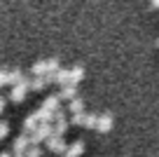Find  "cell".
I'll return each instance as SVG.
<instances>
[{"instance_id":"6da1fadb","label":"cell","mask_w":159,"mask_h":157,"mask_svg":"<svg viewBox=\"0 0 159 157\" xmlns=\"http://www.w3.org/2000/svg\"><path fill=\"white\" fill-rule=\"evenodd\" d=\"M52 134H54V127H52V124H45V122H42V124H40V127L28 136V138H30V145H40V143L47 141Z\"/></svg>"},{"instance_id":"7a4b0ae2","label":"cell","mask_w":159,"mask_h":157,"mask_svg":"<svg viewBox=\"0 0 159 157\" xmlns=\"http://www.w3.org/2000/svg\"><path fill=\"white\" fill-rule=\"evenodd\" d=\"M45 143H47V150L56 152V155H66V150H68V143L63 141V136H54V134H52Z\"/></svg>"},{"instance_id":"3957f363","label":"cell","mask_w":159,"mask_h":157,"mask_svg":"<svg viewBox=\"0 0 159 157\" xmlns=\"http://www.w3.org/2000/svg\"><path fill=\"white\" fill-rule=\"evenodd\" d=\"M30 92V84H28V80L26 82H21V84H16V87H12V92H10V101H14V103H21L26 98V94Z\"/></svg>"},{"instance_id":"277c9868","label":"cell","mask_w":159,"mask_h":157,"mask_svg":"<svg viewBox=\"0 0 159 157\" xmlns=\"http://www.w3.org/2000/svg\"><path fill=\"white\" fill-rule=\"evenodd\" d=\"M52 82H54V75H42V78H30L28 80L33 92H42V89H45L47 84H52Z\"/></svg>"},{"instance_id":"5b68a950","label":"cell","mask_w":159,"mask_h":157,"mask_svg":"<svg viewBox=\"0 0 159 157\" xmlns=\"http://www.w3.org/2000/svg\"><path fill=\"white\" fill-rule=\"evenodd\" d=\"M112 122H115V120H112V115H110V113H101L98 115V122H96V129H98L101 134H108L110 129H112Z\"/></svg>"},{"instance_id":"8992f818","label":"cell","mask_w":159,"mask_h":157,"mask_svg":"<svg viewBox=\"0 0 159 157\" xmlns=\"http://www.w3.org/2000/svg\"><path fill=\"white\" fill-rule=\"evenodd\" d=\"M40 108H45V110H49V113H59L61 110V101H59V96H56V94H52V96H47L45 101H42V106H40Z\"/></svg>"},{"instance_id":"52a82bcc","label":"cell","mask_w":159,"mask_h":157,"mask_svg":"<svg viewBox=\"0 0 159 157\" xmlns=\"http://www.w3.org/2000/svg\"><path fill=\"white\" fill-rule=\"evenodd\" d=\"M59 96V101H73V98H77V87L75 84H66V87H61V92L56 94Z\"/></svg>"},{"instance_id":"ba28073f","label":"cell","mask_w":159,"mask_h":157,"mask_svg":"<svg viewBox=\"0 0 159 157\" xmlns=\"http://www.w3.org/2000/svg\"><path fill=\"white\" fill-rule=\"evenodd\" d=\"M82 152H84V141H73L68 145V150H66L63 157H80Z\"/></svg>"},{"instance_id":"9c48e42d","label":"cell","mask_w":159,"mask_h":157,"mask_svg":"<svg viewBox=\"0 0 159 157\" xmlns=\"http://www.w3.org/2000/svg\"><path fill=\"white\" fill-rule=\"evenodd\" d=\"M28 78H24V73H21L19 68H12L10 70V78H7V84H12V87H16V84H21V82H26Z\"/></svg>"},{"instance_id":"30bf717a","label":"cell","mask_w":159,"mask_h":157,"mask_svg":"<svg viewBox=\"0 0 159 157\" xmlns=\"http://www.w3.org/2000/svg\"><path fill=\"white\" fill-rule=\"evenodd\" d=\"M38 127H40V117H38L35 113H30L28 117L24 120V131H30V134H33Z\"/></svg>"},{"instance_id":"8fae6325","label":"cell","mask_w":159,"mask_h":157,"mask_svg":"<svg viewBox=\"0 0 159 157\" xmlns=\"http://www.w3.org/2000/svg\"><path fill=\"white\" fill-rule=\"evenodd\" d=\"M54 82H59L61 87L70 84V68H59V73L54 75Z\"/></svg>"},{"instance_id":"7c38bea8","label":"cell","mask_w":159,"mask_h":157,"mask_svg":"<svg viewBox=\"0 0 159 157\" xmlns=\"http://www.w3.org/2000/svg\"><path fill=\"white\" fill-rule=\"evenodd\" d=\"M82 78H84V68L82 66H73L70 68V84L77 87V82H82Z\"/></svg>"},{"instance_id":"4fadbf2b","label":"cell","mask_w":159,"mask_h":157,"mask_svg":"<svg viewBox=\"0 0 159 157\" xmlns=\"http://www.w3.org/2000/svg\"><path fill=\"white\" fill-rule=\"evenodd\" d=\"M68 113H73V115H80V113H84V101L82 98H73V101L68 103Z\"/></svg>"},{"instance_id":"5bb4252c","label":"cell","mask_w":159,"mask_h":157,"mask_svg":"<svg viewBox=\"0 0 159 157\" xmlns=\"http://www.w3.org/2000/svg\"><path fill=\"white\" fill-rule=\"evenodd\" d=\"M96 122H98V115L96 113H84V122H82L84 129H96Z\"/></svg>"},{"instance_id":"9a60e30c","label":"cell","mask_w":159,"mask_h":157,"mask_svg":"<svg viewBox=\"0 0 159 157\" xmlns=\"http://www.w3.org/2000/svg\"><path fill=\"white\" fill-rule=\"evenodd\" d=\"M26 157H42V148L40 145H30L28 150H26Z\"/></svg>"},{"instance_id":"2e32d148","label":"cell","mask_w":159,"mask_h":157,"mask_svg":"<svg viewBox=\"0 0 159 157\" xmlns=\"http://www.w3.org/2000/svg\"><path fill=\"white\" fill-rule=\"evenodd\" d=\"M7 134H10V124H7L5 120H0V141H2Z\"/></svg>"},{"instance_id":"e0dca14e","label":"cell","mask_w":159,"mask_h":157,"mask_svg":"<svg viewBox=\"0 0 159 157\" xmlns=\"http://www.w3.org/2000/svg\"><path fill=\"white\" fill-rule=\"evenodd\" d=\"M82 122H84V113H80V115H70V124H77V127H82Z\"/></svg>"},{"instance_id":"ac0fdd59","label":"cell","mask_w":159,"mask_h":157,"mask_svg":"<svg viewBox=\"0 0 159 157\" xmlns=\"http://www.w3.org/2000/svg\"><path fill=\"white\" fill-rule=\"evenodd\" d=\"M7 78H10V70H7V68H0V87L7 84Z\"/></svg>"},{"instance_id":"d6986e66","label":"cell","mask_w":159,"mask_h":157,"mask_svg":"<svg viewBox=\"0 0 159 157\" xmlns=\"http://www.w3.org/2000/svg\"><path fill=\"white\" fill-rule=\"evenodd\" d=\"M5 103H7V98H5V96H2V94H0V115L5 113Z\"/></svg>"},{"instance_id":"ffe728a7","label":"cell","mask_w":159,"mask_h":157,"mask_svg":"<svg viewBox=\"0 0 159 157\" xmlns=\"http://www.w3.org/2000/svg\"><path fill=\"white\" fill-rule=\"evenodd\" d=\"M150 7H159V0H157V2H152V5H150Z\"/></svg>"},{"instance_id":"44dd1931","label":"cell","mask_w":159,"mask_h":157,"mask_svg":"<svg viewBox=\"0 0 159 157\" xmlns=\"http://www.w3.org/2000/svg\"><path fill=\"white\" fill-rule=\"evenodd\" d=\"M0 157H12V155H5V152H2V155H0Z\"/></svg>"},{"instance_id":"7402d4cb","label":"cell","mask_w":159,"mask_h":157,"mask_svg":"<svg viewBox=\"0 0 159 157\" xmlns=\"http://www.w3.org/2000/svg\"><path fill=\"white\" fill-rule=\"evenodd\" d=\"M157 45H159V38H157Z\"/></svg>"}]
</instances>
